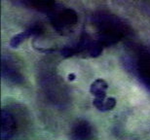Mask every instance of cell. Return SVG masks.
I'll return each mask as SVG.
<instances>
[{
	"label": "cell",
	"instance_id": "6da1fadb",
	"mask_svg": "<svg viewBox=\"0 0 150 140\" xmlns=\"http://www.w3.org/2000/svg\"><path fill=\"white\" fill-rule=\"evenodd\" d=\"M93 23L100 30L97 41L103 47L115 44L128 32L127 26L118 18L103 12L96 14Z\"/></svg>",
	"mask_w": 150,
	"mask_h": 140
},
{
	"label": "cell",
	"instance_id": "7a4b0ae2",
	"mask_svg": "<svg viewBox=\"0 0 150 140\" xmlns=\"http://www.w3.org/2000/svg\"><path fill=\"white\" fill-rule=\"evenodd\" d=\"M78 17L72 9H64L51 16V23L59 32H64L77 23Z\"/></svg>",
	"mask_w": 150,
	"mask_h": 140
},
{
	"label": "cell",
	"instance_id": "3957f363",
	"mask_svg": "<svg viewBox=\"0 0 150 140\" xmlns=\"http://www.w3.org/2000/svg\"><path fill=\"white\" fill-rule=\"evenodd\" d=\"M16 132V121L13 114L7 110L1 111V139L10 140Z\"/></svg>",
	"mask_w": 150,
	"mask_h": 140
},
{
	"label": "cell",
	"instance_id": "277c9868",
	"mask_svg": "<svg viewBox=\"0 0 150 140\" xmlns=\"http://www.w3.org/2000/svg\"><path fill=\"white\" fill-rule=\"evenodd\" d=\"M93 136L92 126L87 121H78L71 129L70 137L72 140H91Z\"/></svg>",
	"mask_w": 150,
	"mask_h": 140
},
{
	"label": "cell",
	"instance_id": "5b68a950",
	"mask_svg": "<svg viewBox=\"0 0 150 140\" xmlns=\"http://www.w3.org/2000/svg\"><path fill=\"white\" fill-rule=\"evenodd\" d=\"M42 31H43V26H42L40 23H36V25H32L29 28H28L26 30L21 32V33L17 34L16 36H14L10 41V46L12 48H17L18 46H20L23 41L28 39V37L40 34L42 33Z\"/></svg>",
	"mask_w": 150,
	"mask_h": 140
},
{
	"label": "cell",
	"instance_id": "8992f818",
	"mask_svg": "<svg viewBox=\"0 0 150 140\" xmlns=\"http://www.w3.org/2000/svg\"><path fill=\"white\" fill-rule=\"evenodd\" d=\"M2 75L5 79L9 80L10 82L14 83V84H21L23 81V77L17 68H15L14 65L10 64L7 61H3L2 62Z\"/></svg>",
	"mask_w": 150,
	"mask_h": 140
},
{
	"label": "cell",
	"instance_id": "52a82bcc",
	"mask_svg": "<svg viewBox=\"0 0 150 140\" xmlns=\"http://www.w3.org/2000/svg\"><path fill=\"white\" fill-rule=\"evenodd\" d=\"M107 88H108V85L104 80L97 79L90 87V91L92 94L95 95L96 98L103 99V98H105Z\"/></svg>",
	"mask_w": 150,
	"mask_h": 140
},
{
	"label": "cell",
	"instance_id": "ba28073f",
	"mask_svg": "<svg viewBox=\"0 0 150 140\" xmlns=\"http://www.w3.org/2000/svg\"><path fill=\"white\" fill-rule=\"evenodd\" d=\"M139 71L142 78L150 86V55L142 56L139 61Z\"/></svg>",
	"mask_w": 150,
	"mask_h": 140
},
{
	"label": "cell",
	"instance_id": "9c48e42d",
	"mask_svg": "<svg viewBox=\"0 0 150 140\" xmlns=\"http://www.w3.org/2000/svg\"><path fill=\"white\" fill-rule=\"evenodd\" d=\"M93 103L96 108L100 111H108V110H112L116 106V100L113 97L103 98V99L95 98Z\"/></svg>",
	"mask_w": 150,
	"mask_h": 140
},
{
	"label": "cell",
	"instance_id": "30bf717a",
	"mask_svg": "<svg viewBox=\"0 0 150 140\" xmlns=\"http://www.w3.org/2000/svg\"><path fill=\"white\" fill-rule=\"evenodd\" d=\"M28 2L32 7L38 9V10L48 11L52 9L55 0H28Z\"/></svg>",
	"mask_w": 150,
	"mask_h": 140
}]
</instances>
